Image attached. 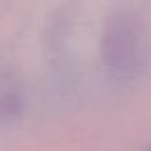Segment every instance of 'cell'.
Returning a JSON list of instances; mask_svg holds the SVG:
<instances>
[{
  "label": "cell",
  "mask_w": 151,
  "mask_h": 151,
  "mask_svg": "<svg viewBox=\"0 0 151 151\" xmlns=\"http://www.w3.org/2000/svg\"><path fill=\"white\" fill-rule=\"evenodd\" d=\"M102 60L116 79H135L151 67V32L142 18L127 12L109 21Z\"/></svg>",
  "instance_id": "obj_1"
},
{
  "label": "cell",
  "mask_w": 151,
  "mask_h": 151,
  "mask_svg": "<svg viewBox=\"0 0 151 151\" xmlns=\"http://www.w3.org/2000/svg\"><path fill=\"white\" fill-rule=\"evenodd\" d=\"M23 109L21 95L11 90H0V128L12 123Z\"/></svg>",
  "instance_id": "obj_2"
},
{
  "label": "cell",
  "mask_w": 151,
  "mask_h": 151,
  "mask_svg": "<svg viewBox=\"0 0 151 151\" xmlns=\"http://www.w3.org/2000/svg\"><path fill=\"white\" fill-rule=\"evenodd\" d=\"M148 151H151V146H150V150H148Z\"/></svg>",
  "instance_id": "obj_3"
}]
</instances>
